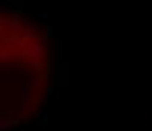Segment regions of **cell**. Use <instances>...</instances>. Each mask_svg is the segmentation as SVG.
Masks as SVG:
<instances>
[{
  "instance_id": "1",
  "label": "cell",
  "mask_w": 152,
  "mask_h": 131,
  "mask_svg": "<svg viewBox=\"0 0 152 131\" xmlns=\"http://www.w3.org/2000/svg\"><path fill=\"white\" fill-rule=\"evenodd\" d=\"M37 18H40L41 21H46V20H49V14H46V12H37Z\"/></svg>"
},
{
  "instance_id": "2",
  "label": "cell",
  "mask_w": 152,
  "mask_h": 131,
  "mask_svg": "<svg viewBox=\"0 0 152 131\" xmlns=\"http://www.w3.org/2000/svg\"><path fill=\"white\" fill-rule=\"evenodd\" d=\"M52 31H53L52 26H47V28H46V35H47V37H52V35H53V32H52Z\"/></svg>"
}]
</instances>
